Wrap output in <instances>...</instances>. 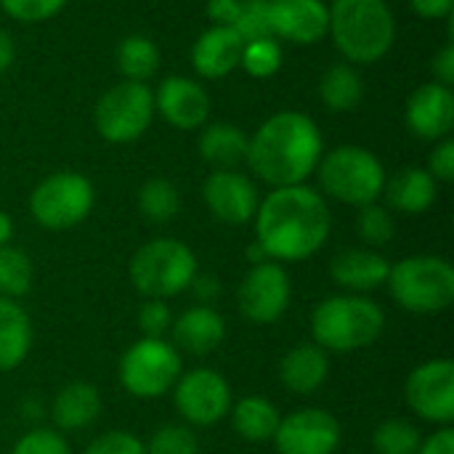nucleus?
<instances>
[{"instance_id": "nucleus-13", "label": "nucleus", "mask_w": 454, "mask_h": 454, "mask_svg": "<svg viewBox=\"0 0 454 454\" xmlns=\"http://www.w3.org/2000/svg\"><path fill=\"white\" fill-rule=\"evenodd\" d=\"M407 407L426 423L439 428L454 423V362L428 359L418 364L404 383Z\"/></svg>"}, {"instance_id": "nucleus-44", "label": "nucleus", "mask_w": 454, "mask_h": 454, "mask_svg": "<svg viewBox=\"0 0 454 454\" xmlns=\"http://www.w3.org/2000/svg\"><path fill=\"white\" fill-rule=\"evenodd\" d=\"M418 454H454L452 426H444V428H439L436 434H431L428 439H423Z\"/></svg>"}, {"instance_id": "nucleus-47", "label": "nucleus", "mask_w": 454, "mask_h": 454, "mask_svg": "<svg viewBox=\"0 0 454 454\" xmlns=\"http://www.w3.org/2000/svg\"><path fill=\"white\" fill-rule=\"evenodd\" d=\"M13 56H16V48H13V40L5 29H0V74L13 64Z\"/></svg>"}, {"instance_id": "nucleus-34", "label": "nucleus", "mask_w": 454, "mask_h": 454, "mask_svg": "<svg viewBox=\"0 0 454 454\" xmlns=\"http://www.w3.org/2000/svg\"><path fill=\"white\" fill-rule=\"evenodd\" d=\"M239 67L250 74V77H271L279 72L282 67V45L274 37H263V40H250L242 48V59Z\"/></svg>"}, {"instance_id": "nucleus-40", "label": "nucleus", "mask_w": 454, "mask_h": 454, "mask_svg": "<svg viewBox=\"0 0 454 454\" xmlns=\"http://www.w3.org/2000/svg\"><path fill=\"white\" fill-rule=\"evenodd\" d=\"M82 454H146L144 442L130 431H106L96 436Z\"/></svg>"}, {"instance_id": "nucleus-6", "label": "nucleus", "mask_w": 454, "mask_h": 454, "mask_svg": "<svg viewBox=\"0 0 454 454\" xmlns=\"http://www.w3.org/2000/svg\"><path fill=\"white\" fill-rule=\"evenodd\" d=\"M319 194L338 200L351 207L372 205L383 197L386 189V168L383 162L364 146H335L322 154L317 165Z\"/></svg>"}, {"instance_id": "nucleus-11", "label": "nucleus", "mask_w": 454, "mask_h": 454, "mask_svg": "<svg viewBox=\"0 0 454 454\" xmlns=\"http://www.w3.org/2000/svg\"><path fill=\"white\" fill-rule=\"evenodd\" d=\"M170 394H173L176 412L192 428L218 426L223 418H229V410L234 404L229 380L210 367H197V370L181 372V378Z\"/></svg>"}, {"instance_id": "nucleus-28", "label": "nucleus", "mask_w": 454, "mask_h": 454, "mask_svg": "<svg viewBox=\"0 0 454 454\" xmlns=\"http://www.w3.org/2000/svg\"><path fill=\"white\" fill-rule=\"evenodd\" d=\"M319 96L327 104V109L333 112H351L359 106L362 96H364V82L359 77V72L348 64H333L319 82Z\"/></svg>"}, {"instance_id": "nucleus-9", "label": "nucleus", "mask_w": 454, "mask_h": 454, "mask_svg": "<svg viewBox=\"0 0 454 454\" xmlns=\"http://www.w3.org/2000/svg\"><path fill=\"white\" fill-rule=\"evenodd\" d=\"M96 202L93 184L82 173L61 170L43 178L29 194V213L37 226L48 231H67L80 226Z\"/></svg>"}, {"instance_id": "nucleus-16", "label": "nucleus", "mask_w": 454, "mask_h": 454, "mask_svg": "<svg viewBox=\"0 0 454 454\" xmlns=\"http://www.w3.org/2000/svg\"><path fill=\"white\" fill-rule=\"evenodd\" d=\"M271 35L295 45H317L330 32V11L322 0H269Z\"/></svg>"}, {"instance_id": "nucleus-19", "label": "nucleus", "mask_w": 454, "mask_h": 454, "mask_svg": "<svg viewBox=\"0 0 454 454\" xmlns=\"http://www.w3.org/2000/svg\"><path fill=\"white\" fill-rule=\"evenodd\" d=\"M170 343L192 356L213 354L226 338V322L213 306H192L170 325Z\"/></svg>"}, {"instance_id": "nucleus-24", "label": "nucleus", "mask_w": 454, "mask_h": 454, "mask_svg": "<svg viewBox=\"0 0 454 454\" xmlns=\"http://www.w3.org/2000/svg\"><path fill=\"white\" fill-rule=\"evenodd\" d=\"M383 197L391 210L407 213V215H420L426 213L436 197H439V184L426 168H402L391 178H386Z\"/></svg>"}, {"instance_id": "nucleus-1", "label": "nucleus", "mask_w": 454, "mask_h": 454, "mask_svg": "<svg viewBox=\"0 0 454 454\" xmlns=\"http://www.w3.org/2000/svg\"><path fill=\"white\" fill-rule=\"evenodd\" d=\"M255 245L277 263H298L317 255L333 231L325 194L298 184L271 189L255 210Z\"/></svg>"}, {"instance_id": "nucleus-43", "label": "nucleus", "mask_w": 454, "mask_h": 454, "mask_svg": "<svg viewBox=\"0 0 454 454\" xmlns=\"http://www.w3.org/2000/svg\"><path fill=\"white\" fill-rule=\"evenodd\" d=\"M431 72H434V77H436V82L439 85H447V88H452L454 85V45L452 43H447L436 56H434V61H431Z\"/></svg>"}, {"instance_id": "nucleus-18", "label": "nucleus", "mask_w": 454, "mask_h": 454, "mask_svg": "<svg viewBox=\"0 0 454 454\" xmlns=\"http://www.w3.org/2000/svg\"><path fill=\"white\" fill-rule=\"evenodd\" d=\"M407 128L423 141H442L454 128V93L452 88L439 82L420 85L404 112Z\"/></svg>"}, {"instance_id": "nucleus-22", "label": "nucleus", "mask_w": 454, "mask_h": 454, "mask_svg": "<svg viewBox=\"0 0 454 454\" xmlns=\"http://www.w3.org/2000/svg\"><path fill=\"white\" fill-rule=\"evenodd\" d=\"M101 415V394L88 380H72L51 402V420L59 434H74L93 426Z\"/></svg>"}, {"instance_id": "nucleus-21", "label": "nucleus", "mask_w": 454, "mask_h": 454, "mask_svg": "<svg viewBox=\"0 0 454 454\" xmlns=\"http://www.w3.org/2000/svg\"><path fill=\"white\" fill-rule=\"evenodd\" d=\"M391 263L375 250H343L330 263V277L338 287L354 295H367L388 282Z\"/></svg>"}, {"instance_id": "nucleus-25", "label": "nucleus", "mask_w": 454, "mask_h": 454, "mask_svg": "<svg viewBox=\"0 0 454 454\" xmlns=\"http://www.w3.org/2000/svg\"><path fill=\"white\" fill-rule=\"evenodd\" d=\"M250 136L231 122H213L200 133V157L215 170H237L247 160Z\"/></svg>"}, {"instance_id": "nucleus-12", "label": "nucleus", "mask_w": 454, "mask_h": 454, "mask_svg": "<svg viewBox=\"0 0 454 454\" xmlns=\"http://www.w3.org/2000/svg\"><path fill=\"white\" fill-rule=\"evenodd\" d=\"M290 274L277 261L250 266L237 287V309L253 325H274L290 309Z\"/></svg>"}, {"instance_id": "nucleus-42", "label": "nucleus", "mask_w": 454, "mask_h": 454, "mask_svg": "<svg viewBox=\"0 0 454 454\" xmlns=\"http://www.w3.org/2000/svg\"><path fill=\"white\" fill-rule=\"evenodd\" d=\"M189 293L197 301V306H213L218 301V295H221V282L213 274H200L197 271L192 285H189Z\"/></svg>"}, {"instance_id": "nucleus-36", "label": "nucleus", "mask_w": 454, "mask_h": 454, "mask_svg": "<svg viewBox=\"0 0 454 454\" xmlns=\"http://www.w3.org/2000/svg\"><path fill=\"white\" fill-rule=\"evenodd\" d=\"M231 29L245 40H263L271 35V16H269V0H239L237 19Z\"/></svg>"}, {"instance_id": "nucleus-15", "label": "nucleus", "mask_w": 454, "mask_h": 454, "mask_svg": "<svg viewBox=\"0 0 454 454\" xmlns=\"http://www.w3.org/2000/svg\"><path fill=\"white\" fill-rule=\"evenodd\" d=\"M202 197H205L210 215L226 226L250 223L261 205L255 181L239 170H213L205 178Z\"/></svg>"}, {"instance_id": "nucleus-30", "label": "nucleus", "mask_w": 454, "mask_h": 454, "mask_svg": "<svg viewBox=\"0 0 454 454\" xmlns=\"http://www.w3.org/2000/svg\"><path fill=\"white\" fill-rule=\"evenodd\" d=\"M181 207L178 189L168 178H149L138 189V210L149 223H168Z\"/></svg>"}, {"instance_id": "nucleus-37", "label": "nucleus", "mask_w": 454, "mask_h": 454, "mask_svg": "<svg viewBox=\"0 0 454 454\" xmlns=\"http://www.w3.org/2000/svg\"><path fill=\"white\" fill-rule=\"evenodd\" d=\"M67 5V0H0V8L24 24H40L53 19L56 13H61V8Z\"/></svg>"}, {"instance_id": "nucleus-48", "label": "nucleus", "mask_w": 454, "mask_h": 454, "mask_svg": "<svg viewBox=\"0 0 454 454\" xmlns=\"http://www.w3.org/2000/svg\"><path fill=\"white\" fill-rule=\"evenodd\" d=\"M11 237H13V221H11V215H8V213H3V210H0V247H3V245H8V242H11Z\"/></svg>"}, {"instance_id": "nucleus-27", "label": "nucleus", "mask_w": 454, "mask_h": 454, "mask_svg": "<svg viewBox=\"0 0 454 454\" xmlns=\"http://www.w3.org/2000/svg\"><path fill=\"white\" fill-rule=\"evenodd\" d=\"M231 418V428L239 439L250 442V444H266L274 439L277 428H279V410L274 402L263 399V396H245L237 404H231L229 410Z\"/></svg>"}, {"instance_id": "nucleus-45", "label": "nucleus", "mask_w": 454, "mask_h": 454, "mask_svg": "<svg viewBox=\"0 0 454 454\" xmlns=\"http://www.w3.org/2000/svg\"><path fill=\"white\" fill-rule=\"evenodd\" d=\"M410 5L423 19H450L454 11V0H410Z\"/></svg>"}, {"instance_id": "nucleus-38", "label": "nucleus", "mask_w": 454, "mask_h": 454, "mask_svg": "<svg viewBox=\"0 0 454 454\" xmlns=\"http://www.w3.org/2000/svg\"><path fill=\"white\" fill-rule=\"evenodd\" d=\"M11 454H69V444L64 434L53 428H29L16 444Z\"/></svg>"}, {"instance_id": "nucleus-39", "label": "nucleus", "mask_w": 454, "mask_h": 454, "mask_svg": "<svg viewBox=\"0 0 454 454\" xmlns=\"http://www.w3.org/2000/svg\"><path fill=\"white\" fill-rule=\"evenodd\" d=\"M173 325V311L165 301L157 298H146L138 309V327L144 333V338H162L165 333H170Z\"/></svg>"}, {"instance_id": "nucleus-8", "label": "nucleus", "mask_w": 454, "mask_h": 454, "mask_svg": "<svg viewBox=\"0 0 454 454\" xmlns=\"http://www.w3.org/2000/svg\"><path fill=\"white\" fill-rule=\"evenodd\" d=\"M120 386L144 402L173 391L184 372L181 351L165 338H141L120 359Z\"/></svg>"}, {"instance_id": "nucleus-10", "label": "nucleus", "mask_w": 454, "mask_h": 454, "mask_svg": "<svg viewBox=\"0 0 454 454\" xmlns=\"http://www.w3.org/2000/svg\"><path fill=\"white\" fill-rule=\"evenodd\" d=\"M154 117V93L146 82L122 80L112 85L93 109L96 130L109 144H133Z\"/></svg>"}, {"instance_id": "nucleus-17", "label": "nucleus", "mask_w": 454, "mask_h": 454, "mask_svg": "<svg viewBox=\"0 0 454 454\" xmlns=\"http://www.w3.org/2000/svg\"><path fill=\"white\" fill-rule=\"evenodd\" d=\"M154 109L162 114V120L178 130H194L207 122L210 114V98L207 90L192 80V77H165L154 93Z\"/></svg>"}, {"instance_id": "nucleus-3", "label": "nucleus", "mask_w": 454, "mask_h": 454, "mask_svg": "<svg viewBox=\"0 0 454 454\" xmlns=\"http://www.w3.org/2000/svg\"><path fill=\"white\" fill-rule=\"evenodd\" d=\"M386 330L383 309L367 295H330L314 306L311 335L327 354H354L370 348Z\"/></svg>"}, {"instance_id": "nucleus-2", "label": "nucleus", "mask_w": 454, "mask_h": 454, "mask_svg": "<svg viewBox=\"0 0 454 454\" xmlns=\"http://www.w3.org/2000/svg\"><path fill=\"white\" fill-rule=\"evenodd\" d=\"M322 154V130L309 114L277 112L250 136L245 162L266 186L282 189L306 184Z\"/></svg>"}, {"instance_id": "nucleus-41", "label": "nucleus", "mask_w": 454, "mask_h": 454, "mask_svg": "<svg viewBox=\"0 0 454 454\" xmlns=\"http://www.w3.org/2000/svg\"><path fill=\"white\" fill-rule=\"evenodd\" d=\"M436 184H450L454 181V141L442 138L434 152L428 154V168H426Z\"/></svg>"}, {"instance_id": "nucleus-23", "label": "nucleus", "mask_w": 454, "mask_h": 454, "mask_svg": "<svg viewBox=\"0 0 454 454\" xmlns=\"http://www.w3.org/2000/svg\"><path fill=\"white\" fill-rule=\"evenodd\" d=\"M330 378V354L317 343H301L290 348L279 362V380L298 396L317 394Z\"/></svg>"}, {"instance_id": "nucleus-35", "label": "nucleus", "mask_w": 454, "mask_h": 454, "mask_svg": "<svg viewBox=\"0 0 454 454\" xmlns=\"http://www.w3.org/2000/svg\"><path fill=\"white\" fill-rule=\"evenodd\" d=\"M356 231H359L362 242H367L370 247H383L394 239L396 223H394V215L388 213V207L372 202V205L359 207Z\"/></svg>"}, {"instance_id": "nucleus-4", "label": "nucleus", "mask_w": 454, "mask_h": 454, "mask_svg": "<svg viewBox=\"0 0 454 454\" xmlns=\"http://www.w3.org/2000/svg\"><path fill=\"white\" fill-rule=\"evenodd\" d=\"M330 35L348 64L380 61L396 40V19L386 0H333Z\"/></svg>"}, {"instance_id": "nucleus-14", "label": "nucleus", "mask_w": 454, "mask_h": 454, "mask_svg": "<svg viewBox=\"0 0 454 454\" xmlns=\"http://www.w3.org/2000/svg\"><path fill=\"white\" fill-rule=\"evenodd\" d=\"M271 442L277 454H335L340 447V423L327 410L303 407L279 420Z\"/></svg>"}, {"instance_id": "nucleus-5", "label": "nucleus", "mask_w": 454, "mask_h": 454, "mask_svg": "<svg viewBox=\"0 0 454 454\" xmlns=\"http://www.w3.org/2000/svg\"><path fill=\"white\" fill-rule=\"evenodd\" d=\"M388 293L399 309L434 317L454 303V266L442 255H410L391 266Z\"/></svg>"}, {"instance_id": "nucleus-32", "label": "nucleus", "mask_w": 454, "mask_h": 454, "mask_svg": "<svg viewBox=\"0 0 454 454\" xmlns=\"http://www.w3.org/2000/svg\"><path fill=\"white\" fill-rule=\"evenodd\" d=\"M423 436L418 426L402 418L383 420L372 434V447L378 454H418Z\"/></svg>"}, {"instance_id": "nucleus-20", "label": "nucleus", "mask_w": 454, "mask_h": 454, "mask_svg": "<svg viewBox=\"0 0 454 454\" xmlns=\"http://www.w3.org/2000/svg\"><path fill=\"white\" fill-rule=\"evenodd\" d=\"M245 40L231 27H210L192 45V67L205 80H221L239 67Z\"/></svg>"}, {"instance_id": "nucleus-33", "label": "nucleus", "mask_w": 454, "mask_h": 454, "mask_svg": "<svg viewBox=\"0 0 454 454\" xmlns=\"http://www.w3.org/2000/svg\"><path fill=\"white\" fill-rule=\"evenodd\" d=\"M146 454H200V439L186 423L160 426L144 444Z\"/></svg>"}, {"instance_id": "nucleus-29", "label": "nucleus", "mask_w": 454, "mask_h": 454, "mask_svg": "<svg viewBox=\"0 0 454 454\" xmlns=\"http://www.w3.org/2000/svg\"><path fill=\"white\" fill-rule=\"evenodd\" d=\"M117 67L125 80L146 82L160 69V48L144 35H130L117 48Z\"/></svg>"}, {"instance_id": "nucleus-7", "label": "nucleus", "mask_w": 454, "mask_h": 454, "mask_svg": "<svg viewBox=\"0 0 454 454\" xmlns=\"http://www.w3.org/2000/svg\"><path fill=\"white\" fill-rule=\"evenodd\" d=\"M194 274L197 255L189 245L173 237H157L144 242L128 263V277L136 293L157 301H168L186 293Z\"/></svg>"}, {"instance_id": "nucleus-26", "label": "nucleus", "mask_w": 454, "mask_h": 454, "mask_svg": "<svg viewBox=\"0 0 454 454\" xmlns=\"http://www.w3.org/2000/svg\"><path fill=\"white\" fill-rule=\"evenodd\" d=\"M32 348V322L24 306L11 298H0V372H11L24 364Z\"/></svg>"}, {"instance_id": "nucleus-31", "label": "nucleus", "mask_w": 454, "mask_h": 454, "mask_svg": "<svg viewBox=\"0 0 454 454\" xmlns=\"http://www.w3.org/2000/svg\"><path fill=\"white\" fill-rule=\"evenodd\" d=\"M35 269L24 250L3 245L0 247V298L19 301L32 290Z\"/></svg>"}, {"instance_id": "nucleus-46", "label": "nucleus", "mask_w": 454, "mask_h": 454, "mask_svg": "<svg viewBox=\"0 0 454 454\" xmlns=\"http://www.w3.org/2000/svg\"><path fill=\"white\" fill-rule=\"evenodd\" d=\"M239 0H207V16L215 27H231L237 19Z\"/></svg>"}]
</instances>
